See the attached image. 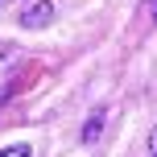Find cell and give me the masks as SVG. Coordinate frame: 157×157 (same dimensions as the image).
<instances>
[{"instance_id": "6da1fadb", "label": "cell", "mask_w": 157, "mask_h": 157, "mask_svg": "<svg viewBox=\"0 0 157 157\" xmlns=\"http://www.w3.org/2000/svg\"><path fill=\"white\" fill-rule=\"evenodd\" d=\"M54 21V4H50V0H41V4H33L29 13L21 17V25H29V29H41V25H50Z\"/></svg>"}, {"instance_id": "7a4b0ae2", "label": "cell", "mask_w": 157, "mask_h": 157, "mask_svg": "<svg viewBox=\"0 0 157 157\" xmlns=\"http://www.w3.org/2000/svg\"><path fill=\"white\" fill-rule=\"evenodd\" d=\"M99 128H103V112H95V116L87 120V128H83V141H95V136H99Z\"/></svg>"}, {"instance_id": "3957f363", "label": "cell", "mask_w": 157, "mask_h": 157, "mask_svg": "<svg viewBox=\"0 0 157 157\" xmlns=\"http://www.w3.org/2000/svg\"><path fill=\"white\" fill-rule=\"evenodd\" d=\"M0 157H29V145H13V149H4Z\"/></svg>"}, {"instance_id": "277c9868", "label": "cell", "mask_w": 157, "mask_h": 157, "mask_svg": "<svg viewBox=\"0 0 157 157\" xmlns=\"http://www.w3.org/2000/svg\"><path fill=\"white\" fill-rule=\"evenodd\" d=\"M149 157H157V128L149 132Z\"/></svg>"}, {"instance_id": "5b68a950", "label": "cell", "mask_w": 157, "mask_h": 157, "mask_svg": "<svg viewBox=\"0 0 157 157\" xmlns=\"http://www.w3.org/2000/svg\"><path fill=\"white\" fill-rule=\"evenodd\" d=\"M153 21H157V0H153Z\"/></svg>"}, {"instance_id": "8992f818", "label": "cell", "mask_w": 157, "mask_h": 157, "mask_svg": "<svg viewBox=\"0 0 157 157\" xmlns=\"http://www.w3.org/2000/svg\"><path fill=\"white\" fill-rule=\"evenodd\" d=\"M0 54H4V46H0Z\"/></svg>"}]
</instances>
